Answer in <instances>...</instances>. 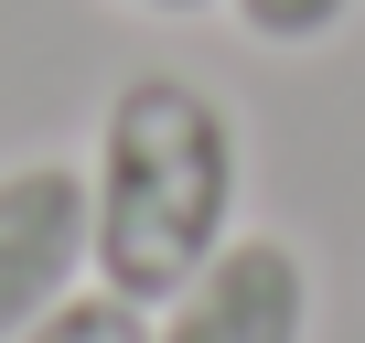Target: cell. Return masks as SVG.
Returning a JSON list of instances; mask_svg holds the SVG:
<instances>
[{"mask_svg":"<svg viewBox=\"0 0 365 343\" xmlns=\"http://www.w3.org/2000/svg\"><path fill=\"white\" fill-rule=\"evenodd\" d=\"M97 268V194L86 161H11L0 172V343L33 332L65 290H86Z\"/></svg>","mask_w":365,"mask_h":343,"instance_id":"cell-2","label":"cell"},{"mask_svg":"<svg viewBox=\"0 0 365 343\" xmlns=\"http://www.w3.org/2000/svg\"><path fill=\"white\" fill-rule=\"evenodd\" d=\"M129 11H150V22H205V11H226V0H129Z\"/></svg>","mask_w":365,"mask_h":343,"instance_id":"cell-6","label":"cell"},{"mask_svg":"<svg viewBox=\"0 0 365 343\" xmlns=\"http://www.w3.org/2000/svg\"><path fill=\"white\" fill-rule=\"evenodd\" d=\"M226 22L247 43H269V54H312V43H333L354 22V0H226Z\"/></svg>","mask_w":365,"mask_h":343,"instance_id":"cell-5","label":"cell"},{"mask_svg":"<svg viewBox=\"0 0 365 343\" xmlns=\"http://www.w3.org/2000/svg\"><path fill=\"white\" fill-rule=\"evenodd\" d=\"M150 343H312V268L290 236H226L150 311Z\"/></svg>","mask_w":365,"mask_h":343,"instance_id":"cell-3","label":"cell"},{"mask_svg":"<svg viewBox=\"0 0 365 343\" xmlns=\"http://www.w3.org/2000/svg\"><path fill=\"white\" fill-rule=\"evenodd\" d=\"M11 343H150V311L140 300H118L108 279H86V290H65L33 332H11Z\"/></svg>","mask_w":365,"mask_h":343,"instance_id":"cell-4","label":"cell"},{"mask_svg":"<svg viewBox=\"0 0 365 343\" xmlns=\"http://www.w3.org/2000/svg\"><path fill=\"white\" fill-rule=\"evenodd\" d=\"M86 194H97V279L140 311H161L182 279H194L226 236H237V194H247V139L226 118L215 86L194 75H129L97 107V161H86Z\"/></svg>","mask_w":365,"mask_h":343,"instance_id":"cell-1","label":"cell"}]
</instances>
